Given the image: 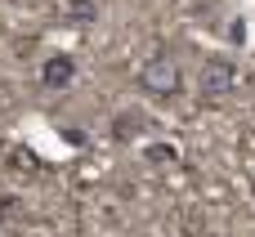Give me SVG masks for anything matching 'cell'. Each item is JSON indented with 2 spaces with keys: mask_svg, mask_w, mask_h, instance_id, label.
<instances>
[{
  "mask_svg": "<svg viewBox=\"0 0 255 237\" xmlns=\"http://www.w3.org/2000/svg\"><path fill=\"white\" fill-rule=\"evenodd\" d=\"M134 125H139V112H121V117H112V139H134Z\"/></svg>",
  "mask_w": 255,
  "mask_h": 237,
  "instance_id": "5b68a950",
  "label": "cell"
},
{
  "mask_svg": "<svg viewBox=\"0 0 255 237\" xmlns=\"http://www.w3.org/2000/svg\"><path fill=\"white\" fill-rule=\"evenodd\" d=\"M72 76H76V58L72 54H49L45 67H40V85L45 90H63Z\"/></svg>",
  "mask_w": 255,
  "mask_h": 237,
  "instance_id": "3957f363",
  "label": "cell"
},
{
  "mask_svg": "<svg viewBox=\"0 0 255 237\" xmlns=\"http://www.w3.org/2000/svg\"><path fill=\"white\" fill-rule=\"evenodd\" d=\"M233 85H238V67H233V58H206V63H202L197 94H202L206 103L229 99V94H233Z\"/></svg>",
  "mask_w": 255,
  "mask_h": 237,
  "instance_id": "7a4b0ae2",
  "label": "cell"
},
{
  "mask_svg": "<svg viewBox=\"0 0 255 237\" xmlns=\"http://www.w3.org/2000/svg\"><path fill=\"white\" fill-rule=\"evenodd\" d=\"M13 211H18V206H13V197H0V224H4V220H13Z\"/></svg>",
  "mask_w": 255,
  "mask_h": 237,
  "instance_id": "52a82bcc",
  "label": "cell"
},
{
  "mask_svg": "<svg viewBox=\"0 0 255 237\" xmlns=\"http://www.w3.org/2000/svg\"><path fill=\"white\" fill-rule=\"evenodd\" d=\"M139 90L143 94H152V99H161V103H170L179 90H184V72H179V58L175 54H152L143 67H139Z\"/></svg>",
  "mask_w": 255,
  "mask_h": 237,
  "instance_id": "6da1fadb",
  "label": "cell"
},
{
  "mask_svg": "<svg viewBox=\"0 0 255 237\" xmlns=\"http://www.w3.org/2000/svg\"><path fill=\"white\" fill-rule=\"evenodd\" d=\"M148 157H152V161H175V152H170L166 143H152V148H148Z\"/></svg>",
  "mask_w": 255,
  "mask_h": 237,
  "instance_id": "8992f818",
  "label": "cell"
},
{
  "mask_svg": "<svg viewBox=\"0 0 255 237\" xmlns=\"http://www.w3.org/2000/svg\"><path fill=\"white\" fill-rule=\"evenodd\" d=\"M63 22L90 27V22H99V4H94V0H67V4H63Z\"/></svg>",
  "mask_w": 255,
  "mask_h": 237,
  "instance_id": "277c9868",
  "label": "cell"
}]
</instances>
